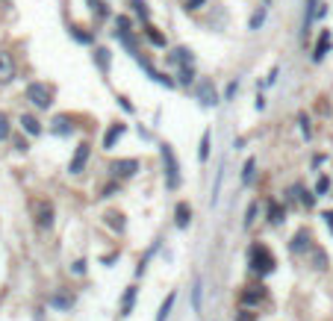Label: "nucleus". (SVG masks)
Listing matches in <instances>:
<instances>
[{"instance_id": "29", "label": "nucleus", "mask_w": 333, "mask_h": 321, "mask_svg": "<svg viewBox=\"0 0 333 321\" xmlns=\"http://www.w3.org/2000/svg\"><path fill=\"white\" fill-rule=\"evenodd\" d=\"M148 38H151V41H154V44H159V48H162V44H165V38H162V35H159L157 30H154V27H148Z\"/></svg>"}, {"instance_id": "22", "label": "nucleus", "mask_w": 333, "mask_h": 321, "mask_svg": "<svg viewBox=\"0 0 333 321\" xmlns=\"http://www.w3.org/2000/svg\"><path fill=\"white\" fill-rule=\"evenodd\" d=\"M316 9H318V0H307V15H304V27L316 18Z\"/></svg>"}, {"instance_id": "28", "label": "nucleus", "mask_w": 333, "mask_h": 321, "mask_svg": "<svg viewBox=\"0 0 333 321\" xmlns=\"http://www.w3.org/2000/svg\"><path fill=\"white\" fill-rule=\"evenodd\" d=\"M130 6H133V9H136L145 21H148V3H145V0H130Z\"/></svg>"}, {"instance_id": "19", "label": "nucleus", "mask_w": 333, "mask_h": 321, "mask_svg": "<svg viewBox=\"0 0 333 321\" xmlns=\"http://www.w3.org/2000/svg\"><path fill=\"white\" fill-rule=\"evenodd\" d=\"M268 221H271V224H280L283 221V209H280V203H268Z\"/></svg>"}, {"instance_id": "32", "label": "nucleus", "mask_w": 333, "mask_h": 321, "mask_svg": "<svg viewBox=\"0 0 333 321\" xmlns=\"http://www.w3.org/2000/svg\"><path fill=\"white\" fill-rule=\"evenodd\" d=\"M254 218H257V203H251V206H248V215H245V227H251V224H254Z\"/></svg>"}, {"instance_id": "13", "label": "nucleus", "mask_w": 333, "mask_h": 321, "mask_svg": "<svg viewBox=\"0 0 333 321\" xmlns=\"http://www.w3.org/2000/svg\"><path fill=\"white\" fill-rule=\"evenodd\" d=\"M53 224V206L51 203H41V212H38V227H51Z\"/></svg>"}, {"instance_id": "37", "label": "nucleus", "mask_w": 333, "mask_h": 321, "mask_svg": "<svg viewBox=\"0 0 333 321\" xmlns=\"http://www.w3.org/2000/svg\"><path fill=\"white\" fill-rule=\"evenodd\" d=\"M207 0H186V9H201Z\"/></svg>"}, {"instance_id": "30", "label": "nucleus", "mask_w": 333, "mask_h": 321, "mask_svg": "<svg viewBox=\"0 0 333 321\" xmlns=\"http://www.w3.org/2000/svg\"><path fill=\"white\" fill-rule=\"evenodd\" d=\"M192 80H195V71H192L189 65H186L183 71H180V83H192Z\"/></svg>"}, {"instance_id": "11", "label": "nucleus", "mask_w": 333, "mask_h": 321, "mask_svg": "<svg viewBox=\"0 0 333 321\" xmlns=\"http://www.w3.org/2000/svg\"><path fill=\"white\" fill-rule=\"evenodd\" d=\"M94 62L101 68V74H109V51L106 48H94Z\"/></svg>"}, {"instance_id": "27", "label": "nucleus", "mask_w": 333, "mask_h": 321, "mask_svg": "<svg viewBox=\"0 0 333 321\" xmlns=\"http://www.w3.org/2000/svg\"><path fill=\"white\" fill-rule=\"evenodd\" d=\"M88 3H91V12H94L98 18L106 15V3H104V0H88Z\"/></svg>"}, {"instance_id": "18", "label": "nucleus", "mask_w": 333, "mask_h": 321, "mask_svg": "<svg viewBox=\"0 0 333 321\" xmlns=\"http://www.w3.org/2000/svg\"><path fill=\"white\" fill-rule=\"evenodd\" d=\"M168 59H171V62H183V65H189V62H192V53L186 51V48H177Z\"/></svg>"}, {"instance_id": "20", "label": "nucleus", "mask_w": 333, "mask_h": 321, "mask_svg": "<svg viewBox=\"0 0 333 321\" xmlns=\"http://www.w3.org/2000/svg\"><path fill=\"white\" fill-rule=\"evenodd\" d=\"M201 289H204V280L198 277V280H195V289H192V306H195V312H201Z\"/></svg>"}, {"instance_id": "15", "label": "nucleus", "mask_w": 333, "mask_h": 321, "mask_svg": "<svg viewBox=\"0 0 333 321\" xmlns=\"http://www.w3.org/2000/svg\"><path fill=\"white\" fill-rule=\"evenodd\" d=\"M53 133H71V121H68V115H56L53 118Z\"/></svg>"}, {"instance_id": "9", "label": "nucleus", "mask_w": 333, "mask_h": 321, "mask_svg": "<svg viewBox=\"0 0 333 321\" xmlns=\"http://www.w3.org/2000/svg\"><path fill=\"white\" fill-rule=\"evenodd\" d=\"M12 77H15V62H12L9 53L0 51V83H9Z\"/></svg>"}, {"instance_id": "6", "label": "nucleus", "mask_w": 333, "mask_h": 321, "mask_svg": "<svg viewBox=\"0 0 333 321\" xmlns=\"http://www.w3.org/2000/svg\"><path fill=\"white\" fill-rule=\"evenodd\" d=\"M136 171H139L136 159H118V162H112V174L115 177H133Z\"/></svg>"}, {"instance_id": "2", "label": "nucleus", "mask_w": 333, "mask_h": 321, "mask_svg": "<svg viewBox=\"0 0 333 321\" xmlns=\"http://www.w3.org/2000/svg\"><path fill=\"white\" fill-rule=\"evenodd\" d=\"M251 268L260 271V274L274 271V256H271V251H268L265 245H254V248H251Z\"/></svg>"}, {"instance_id": "23", "label": "nucleus", "mask_w": 333, "mask_h": 321, "mask_svg": "<svg viewBox=\"0 0 333 321\" xmlns=\"http://www.w3.org/2000/svg\"><path fill=\"white\" fill-rule=\"evenodd\" d=\"M254 168H257V162H254V159H248L245 171H242V183H251V180H254Z\"/></svg>"}, {"instance_id": "38", "label": "nucleus", "mask_w": 333, "mask_h": 321, "mask_svg": "<svg viewBox=\"0 0 333 321\" xmlns=\"http://www.w3.org/2000/svg\"><path fill=\"white\" fill-rule=\"evenodd\" d=\"M301 130H304V135L310 139V121H307V115H301Z\"/></svg>"}, {"instance_id": "25", "label": "nucleus", "mask_w": 333, "mask_h": 321, "mask_svg": "<svg viewBox=\"0 0 333 321\" xmlns=\"http://www.w3.org/2000/svg\"><path fill=\"white\" fill-rule=\"evenodd\" d=\"M263 21H265V6L260 9V12H254V18H251V30H260Z\"/></svg>"}, {"instance_id": "21", "label": "nucleus", "mask_w": 333, "mask_h": 321, "mask_svg": "<svg viewBox=\"0 0 333 321\" xmlns=\"http://www.w3.org/2000/svg\"><path fill=\"white\" fill-rule=\"evenodd\" d=\"M260 298H263L260 289H248V292H242V304H257Z\"/></svg>"}, {"instance_id": "12", "label": "nucleus", "mask_w": 333, "mask_h": 321, "mask_svg": "<svg viewBox=\"0 0 333 321\" xmlns=\"http://www.w3.org/2000/svg\"><path fill=\"white\" fill-rule=\"evenodd\" d=\"M21 127H24L30 135H38V133H41V124H38L33 115H21Z\"/></svg>"}, {"instance_id": "35", "label": "nucleus", "mask_w": 333, "mask_h": 321, "mask_svg": "<svg viewBox=\"0 0 333 321\" xmlns=\"http://www.w3.org/2000/svg\"><path fill=\"white\" fill-rule=\"evenodd\" d=\"M236 321H254V312H251V309H242V312H236Z\"/></svg>"}, {"instance_id": "33", "label": "nucleus", "mask_w": 333, "mask_h": 321, "mask_svg": "<svg viewBox=\"0 0 333 321\" xmlns=\"http://www.w3.org/2000/svg\"><path fill=\"white\" fill-rule=\"evenodd\" d=\"M327 189H330V180H327V177H321V180H318V186H316V192H318V195H324Z\"/></svg>"}, {"instance_id": "3", "label": "nucleus", "mask_w": 333, "mask_h": 321, "mask_svg": "<svg viewBox=\"0 0 333 321\" xmlns=\"http://www.w3.org/2000/svg\"><path fill=\"white\" fill-rule=\"evenodd\" d=\"M162 162H165V183H168V189H177L180 186V165H177L171 145H162Z\"/></svg>"}, {"instance_id": "36", "label": "nucleus", "mask_w": 333, "mask_h": 321, "mask_svg": "<svg viewBox=\"0 0 333 321\" xmlns=\"http://www.w3.org/2000/svg\"><path fill=\"white\" fill-rule=\"evenodd\" d=\"M124 215H115V212H112V215H109V224H112V227H118V230H121V227H124Z\"/></svg>"}, {"instance_id": "31", "label": "nucleus", "mask_w": 333, "mask_h": 321, "mask_svg": "<svg viewBox=\"0 0 333 321\" xmlns=\"http://www.w3.org/2000/svg\"><path fill=\"white\" fill-rule=\"evenodd\" d=\"M301 203H304V206L310 209V206L316 203V195H313V192H301Z\"/></svg>"}, {"instance_id": "8", "label": "nucleus", "mask_w": 333, "mask_h": 321, "mask_svg": "<svg viewBox=\"0 0 333 321\" xmlns=\"http://www.w3.org/2000/svg\"><path fill=\"white\" fill-rule=\"evenodd\" d=\"M189 221H192V206L183 201V203H177V209H174V224L180 227V230H186L189 227Z\"/></svg>"}, {"instance_id": "17", "label": "nucleus", "mask_w": 333, "mask_h": 321, "mask_svg": "<svg viewBox=\"0 0 333 321\" xmlns=\"http://www.w3.org/2000/svg\"><path fill=\"white\" fill-rule=\"evenodd\" d=\"M207 156H210V130H204V135H201V151H198V159H201V162H207Z\"/></svg>"}, {"instance_id": "39", "label": "nucleus", "mask_w": 333, "mask_h": 321, "mask_svg": "<svg viewBox=\"0 0 333 321\" xmlns=\"http://www.w3.org/2000/svg\"><path fill=\"white\" fill-rule=\"evenodd\" d=\"M304 239H307V233H298V239H295V245H292L295 251H301V248H304Z\"/></svg>"}, {"instance_id": "24", "label": "nucleus", "mask_w": 333, "mask_h": 321, "mask_svg": "<svg viewBox=\"0 0 333 321\" xmlns=\"http://www.w3.org/2000/svg\"><path fill=\"white\" fill-rule=\"evenodd\" d=\"M9 130H12V124H9V118H6V112H0V142L9 135Z\"/></svg>"}, {"instance_id": "14", "label": "nucleus", "mask_w": 333, "mask_h": 321, "mask_svg": "<svg viewBox=\"0 0 333 321\" xmlns=\"http://www.w3.org/2000/svg\"><path fill=\"white\" fill-rule=\"evenodd\" d=\"M133 301H136V286L127 289V295H124V304H121V315H130V312H133Z\"/></svg>"}, {"instance_id": "5", "label": "nucleus", "mask_w": 333, "mask_h": 321, "mask_svg": "<svg viewBox=\"0 0 333 321\" xmlns=\"http://www.w3.org/2000/svg\"><path fill=\"white\" fill-rule=\"evenodd\" d=\"M330 48H333L330 30H321V35H318V41H316V51H313V59H316V62H321V59L330 53Z\"/></svg>"}, {"instance_id": "4", "label": "nucleus", "mask_w": 333, "mask_h": 321, "mask_svg": "<svg viewBox=\"0 0 333 321\" xmlns=\"http://www.w3.org/2000/svg\"><path fill=\"white\" fill-rule=\"evenodd\" d=\"M88 153H91V145H80L77 151H74V156H71V165H68V171L71 174H80V171L86 168V162H88Z\"/></svg>"}, {"instance_id": "7", "label": "nucleus", "mask_w": 333, "mask_h": 321, "mask_svg": "<svg viewBox=\"0 0 333 321\" xmlns=\"http://www.w3.org/2000/svg\"><path fill=\"white\" fill-rule=\"evenodd\" d=\"M198 101L204 103V106H212V103H218V95H215V88H212L210 80H204V83L198 85Z\"/></svg>"}, {"instance_id": "10", "label": "nucleus", "mask_w": 333, "mask_h": 321, "mask_svg": "<svg viewBox=\"0 0 333 321\" xmlns=\"http://www.w3.org/2000/svg\"><path fill=\"white\" fill-rule=\"evenodd\" d=\"M124 130H127L124 124H112V127L106 130V135H104V148H106V151H112V148H115V142L124 135Z\"/></svg>"}, {"instance_id": "34", "label": "nucleus", "mask_w": 333, "mask_h": 321, "mask_svg": "<svg viewBox=\"0 0 333 321\" xmlns=\"http://www.w3.org/2000/svg\"><path fill=\"white\" fill-rule=\"evenodd\" d=\"M313 259H316V268H324V265H327V259H324V254H321V251H316V254H313Z\"/></svg>"}, {"instance_id": "26", "label": "nucleus", "mask_w": 333, "mask_h": 321, "mask_svg": "<svg viewBox=\"0 0 333 321\" xmlns=\"http://www.w3.org/2000/svg\"><path fill=\"white\" fill-rule=\"evenodd\" d=\"M51 304H53V306H59V309H68V306H71V298H65V295H53Z\"/></svg>"}, {"instance_id": "16", "label": "nucleus", "mask_w": 333, "mask_h": 321, "mask_svg": "<svg viewBox=\"0 0 333 321\" xmlns=\"http://www.w3.org/2000/svg\"><path fill=\"white\" fill-rule=\"evenodd\" d=\"M174 292H171V295H168V298H165V301H162V306H159V315H157V321H165L168 318V312H171V306H174Z\"/></svg>"}, {"instance_id": "1", "label": "nucleus", "mask_w": 333, "mask_h": 321, "mask_svg": "<svg viewBox=\"0 0 333 321\" xmlns=\"http://www.w3.org/2000/svg\"><path fill=\"white\" fill-rule=\"evenodd\" d=\"M27 101L33 103L35 109H47L53 103V88L47 83H30L27 85Z\"/></svg>"}]
</instances>
